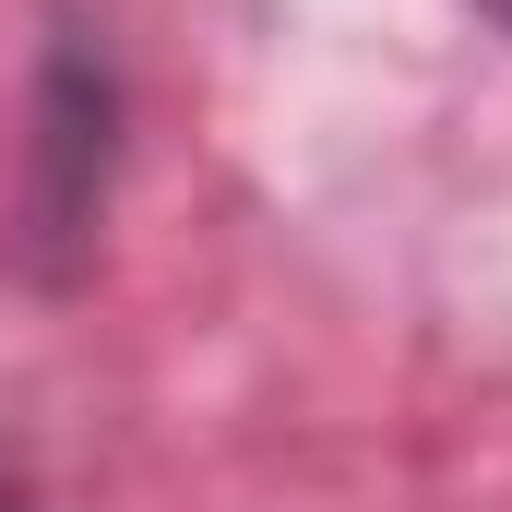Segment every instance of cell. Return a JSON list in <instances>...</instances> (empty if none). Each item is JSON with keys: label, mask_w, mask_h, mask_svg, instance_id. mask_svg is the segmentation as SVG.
I'll return each mask as SVG.
<instances>
[{"label": "cell", "mask_w": 512, "mask_h": 512, "mask_svg": "<svg viewBox=\"0 0 512 512\" xmlns=\"http://www.w3.org/2000/svg\"><path fill=\"white\" fill-rule=\"evenodd\" d=\"M108 131H120V84H108V48L60 36L48 48V96H36V239L72 251L108 203Z\"/></svg>", "instance_id": "6da1fadb"}, {"label": "cell", "mask_w": 512, "mask_h": 512, "mask_svg": "<svg viewBox=\"0 0 512 512\" xmlns=\"http://www.w3.org/2000/svg\"><path fill=\"white\" fill-rule=\"evenodd\" d=\"M0 512H24V477H12V465H0Z\"/></svg>", "instance_id": "7a4b0ae2"}, {"label": "cell", "mask_w": 512, "mask_h": 512, "mask_svg": "<svg viewBox=\"0 0 512 512\" xmlns=\"http://www.w3.org/2000/svg\"><path fill=\"white\" fill-rule=\"evenodd\" d=\"M477 12H489V24H501V36H512V0H477Z\"/></svg>", "instance_id": "3957f363"}]
</instances>
